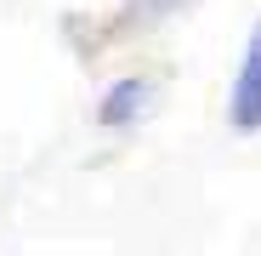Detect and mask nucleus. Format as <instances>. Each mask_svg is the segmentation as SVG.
<instances>
[{"label": "nucleus", "mask_w": 261, "mask_h": 256, "mask_svg": "<svg viewBox=\"0 0 261 256\" xmlns=\"http://www.w3.org/2000/svg\"><path fill=\"white\" fill-rule=\"evenodd\" d=\"M227 125L233 131H261V23L250 29L244 40V57H239V74H233V91H227Z\"/></svg>", "instance_id": "1"}, {"label": "nucleus", "mask_w": 261, "mask_h": 256, "mask_svg": "<svg viewBox=\"0 0 261 256\" xmlns=\"http://www.w3.org/2000/svg\"><path fill=\"white\" fill-rule=\"evenodd\" d=\"M148 108H153V80L125 74V80H114L108 91H102V103H97V125H102V131H125V125H137Z\"/></svg>", "instance_id": "2"}, {"label": "nucleus", "mask_w": 261, "mask_h": 256, "mask_svg": "<svg viewBox=\"0 0 261 256\" xmlns=\"http://www.w3.org/2000/svg\"><path fill=\"white\" fill-rule=\"evenodd\" d=\"M188 0H125V6L114 12V23H108V34L114 40H125V34H148V29H159L170 12H182Z\"/></svg>", "instance_id": "3"}]
</instances>
